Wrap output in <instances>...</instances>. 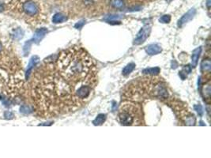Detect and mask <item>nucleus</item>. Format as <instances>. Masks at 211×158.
I'll list each match as a JSON object with an SVG mask.
<instances>
[{
    "label": "nucleus",
    "mask_w": 211,
    "mask_h": 158,
    "mask_svg": "<svg viewBox=\"0 0 211 158\" xmlns=\"http://www.w3.org/2000/svg\"><path fill=\"white\" fill-rule=\"evenodd\" d=\"M55 70L82 87L94 88L97 82V68L93 58L80 47H71L59 55Z\"/></svg>",
    "instance_id": "f257e3e1"
},
{
    "label": "nucleus",
    "mask_w": 211,
    "mask_h": 158,
    "mask_svg": "<svg viewBox=\"0 0 211 158\" xmlns=\"http://www.w3.org/2000/svg\"><path fill=\"white\" fill-rule=\"evenodd\" d=\"M130 86L135 87L137 92L134 93H137L136 95H141L142 97L157 99H167L168 97L167 88L160 78L146 77L139 78Z\"/></svg>",
    "instance_id": "f03ea898"
},
{
    "label": "nucleus",
    "mask_w": 211,
    "mask_h": 158,
    "mask_svg": "<svg viewBox=\"0 0 211 158\" xmlns=\"http://www.w3.org/2000/svg\"><path fill=\"white\" fill-rule=\"evenodd\" d=\"M119 119L123 126H139L143 123V114L140 104L133 102L123 104L119 112Z\"/></svg>",
    "instance_id": "7ed1b4c3"
},
{
    "label": "nucleus",
    "mask_w": 211,
    "mask_h": 158,
    "mask_svg": "<svg viewBox=\"0 0 211 158\" xmlns=\"http://www.w3.org/2000/svg\"><path fill=\"white\" fill-rule=\"evenodd\" d=\"M174 109L176 112L179 113V118H180L186 125L194 126L195 123V118L193 114L189 112L187 110H185V108H180V105L176 107Z\"/></svg>",
    "instance_id": "20e7f679"
},
{
    "label": "nucleus",
    "mask_w": 211,
    "mask_h": 158,
    "mask_svg": "<svg viewBox=\"0 0 211 158\" xmlns=\"http://www.w3.org/2000/svg\"><path fill=\"white\" fill-rule=\"evenodd\" d=\"M23 10L25 13L29 16H36L39 12V8L37 3H35L33 1H27L23 4Z\"/></svg>",
    "instance_id": "39448f33"
},
{
    "label": "nucleus",
    "mask_w": 211,
    "mask_h": 158,
    "mask_svg": "<svg viewBox=\"0 0 211 158\" xmlns=\"http://www.w3.org/2000/svg\"><path fill=\"white\" fill-rule=\"evenodd\" d=\"M150 31H151V27L150 26H146V27L142 28L140 32L138 33L137 35V37L135 38L134 41V44L135 45H138L142 44L143 42H145V40H146L149 35L150 33Z\"/></svg>",
    "instance_id": "423d86ee"
},
{
    "label": "nucleus",
    "mask_w": 211,
    "mask_h": 158,
    "mask_svg": "<svg viewBox=\"0 0 211 158\" xmlns=\"http://www.w3.org/2000/svg\"><path fill=\"white\" fill-rule=\"evenodd\" d=\"M195 13H196V11H195L194 9H191L187 13H186L183 17H181L180 20H179V21H178V26L180 28L183 27L184 25L187 23L189 21H191V19L194 17V16L195 15Z\"/></svg>",
    "instance_id": "0eeeda50"
},
{
    "label": "nucleus",
    "mask_w": 211,
    "mask_h": 158,
    "mask_svg": "<svg viewBox=\"0 0 211 158\" xmlns=\"http://www.w3.org/2000/svg\"><path fill=\"white\" fill-rule=\"evenodd\" d=\"M202 93L203 95L205 101L209 103L210 100V79H208L207 82H206L203 86H202Z\"/></svg>",
    "instance_id": "6e6552de"
},
{
    "label": "nucleus",
    "mask_w": 211,
    "mask_h": 158,
    "mask_svg": "<svg viewBox=\"0 0 211 158\" xmlns=\"http://www.w3.org/2000/svg\"><path fill=\"white\" fill-rule=\"evenodd\" d=\"M47 33H48V29L46 28H41V29H37L35 33L34 37L33 38V41L38 44L44 38V37Z\"/></svg>",
    "instance_id": "1a4fd4ad"
},
{
    "label": "nucleus",
    "mask_w": 211,
    "mask_h": 158,
    "mask_svg": "<svg viewBox=\"0 0 211 158\" xmlns=\"http://www.w3.org/2000/svg\"><path fill=\"white\" fill-rule=\"evenodd\" d=\"M162 51V49L160 48V46L157 44H151L149 45L148 47L146 48V52L148 55H153L159 54Z\"/></svg>",
    "instance_id": "9d476101"
},
{
    "label": "nucleus",
    "mask_w": 211,
    "mask_h": 158,
    "mask_svg": "<svg viewBox=\"0 0 211 158\" xmlns=\"http://www.w3.org/2000/svg\"><path fill=\"white\" fill-rule=\"evenodd\" d=\"M39 62V57L38 56H33L32 57V58L30 59V62L29 63V66H28L27 70H26V73H25V78H29V77L30 75L31 72H32V70L33 69L35 66L37 65V63Z\"/></svg>",
    "instance_id": "9b49d317"
},
{
    "label": "nucleus",
    "mask_w": 211,
    "mask_h": 158,
    "mask_svg": "<svg viewBox=\"0 0 211 158\" xmlns=\"http://www.w3.org/2000/svg\"><path fill=\"white\" fill-rule=\"evenodd\" d=\"M201 52V48H198L193 51V53H192V55H191V64H192L193 67H195L197 66L198 61V58H199Z\"/></svg>",
    "instance_id": "f8f14e48"
},
{
    "label": "nucleus",
    "mask_w": 211,
    "mask_h": 158,
    "mask_svg": "<svg viewBox=\"0 0 211 158\" xmlns=\"http://www.w3.org/2000/svg\"><path fill=\"white\" fill-rule=\"evenodd\" d=\"M109 4L112 8L116 10H122L125 7V3L123 0H110Z\"/></svg>",
    "instance_id": "ddd939ff"
},
{
    "label": "nucleus",
    "mask_w": 211,
    "mask_h": 158,
    "mask_svg": "<svg viewBox=\"0 0 211 158\" xmlns=\"http://www.w3.org/2000/svg\"><path fill=\"white\" fill-rule=\"evenodd\" d=\"M67 17L65 16L64 14H61V13H57L55 14L52 17V22L55 24H58V23H63L64 21H67Z\"/></svg>",
    "instance_id": "4468645a"
},
{
    "label": "nucleus",
    "mask_w": 211,
    "mask_h": 158,
    "mask_svg": "<svg viewBox=\"0 0 211 158\" xmlns=\"http://www.w3.org/2000/svg\"><path fill=\"white\" fill-rule=\"evenodd\" d=\"M211 63L210 58H204L201 65V70L203 73H210V72Z\"/></svg>",
    "instance_id": "2eb2a0df"
},
{
    "label": "nucleus",
    "mask_w": 211,
    "mask_h": 158,
    "mask_svg": "<svg viewBox=\"0 0 211 158\" xmlns=\"http://www.w3.org/2000/svg\"><path fill=\"white\" fill-rule=\"evenodd\" d=\"M106 119V116L105 114H99L94 120L93 121V123L94 126H100L102 125Z\"/></svg>",
    "instance_id": "dca6fc26"
},
{
    "label": "nucleus",
    "mask_w": 211,
    "mask_h": 158,
    "mask_svg": "<svg viewBox=\"0 0 211 158\" xmlns=\"http://www.w3.org/2000/svg\"><path fill=\"white\" fill-rule=\"evenodd\" d=\"M135 67V64L134 62H130L128 65H126L124 68H123V71H122V74L124 76H127L129 75L130 73L132 72L134 70V69Z\"/></svg>",
    "instance_id": "f3484780"
},
{
    "label": "nucleus",
    "mask_w": 211,
    "mask_h": 158,
    "mask_svg": "<svg viewBox=\"0 0 211 158\" xmlns=\"http://www.w3.org/2000/svg\"><path fill=\"white\" fill-rule=\"evenodd\" d=\"M160 70L159 67H153V68H147L145 69L142 71L143 74H152V75H154V74H158L160 73Z\"/></svg>",
    "instance_id": "a211bd4d"
},
{
    "label": "nucleus",
    "mask_w": 211,
    "mask_h": 158,
    "mask_svg": "<svg viewBox=\"0 0 211 158\" xmlns=\"http://www.w3.org/2000/svg\"><path fill=\"white\" fill-rule=\"evenodd\" d=\"M159 21L161 23H169L171 21L170 15H164L159 19Z\"/></svg>",
    "instance_id": "6ab92c4d"
},
{
    "label": "nucleus",
    "mask_w": 211,
    "mask_h": 158,
    "mask_svg": "<svg viewBox=\"0 0 211 158\" xmlns=\"http://www.w3.org/2000/svg\"><path fill=\"white\" fill-rule=\"evenodd\" d=\"M21 112L23 113H29L31 112V108L28 106H22L21 108Z\"/></svg>",
    "instance_id": "aec40b11"
},
{
    "label": "nucleus",
    "mask_w": 211,
    "mask_h": 158,
    "mask_svg": "<svg viewBox=\"0 0 211 158\" xmlns=\"http://www.w3.org/2000/svg\"><path fill=\"white\" fill-rule=\"evenodd\" d=\"M194 109H195V111H197V112L199 114L200 116L202 115V112H202V107L201 105H195V106H194Z\"/></svg>",
    "instance_id": "412c9836"
},
{
    "label": "nucleus",
    "mask_w": 211,
    "mask_h": 158,
    "mask_svg": "<svg viewBox=\"0 0 211 158\" xmlns=\"http://www.w3.org/2000/svg\"><path fill=\"white\" fill-rule=\"evenodd\" d=\"M85 24V21H81L78 22L77 24L75 25V28L76 29H81L83 26V25Z\"/></svg>",
    "instance_id": "4be33fe9"
},
{
    "label": "nucleus",
    "mask_w": 211,
    "mask_h": 158,
    "mask_svg": "<svg viewBox=\"0 0 211 158\" xmlns=\"http://www.w3.org/2000/svg\"><path fill=\"white\" fill-rule=\"evenodd\" d=\"M210 4H211V0H207V3H206V7L208 9L210 8Z\"/></svg>",
    "instance_id": "5701e85b"
},
{
    "label": "nucleus",
    "mask_w": 211,
    "mask_h": 158,
    "mask_svg": "<svg viewBox=\"0 0 211 158\" xmlns=\"http://www.w3.org/2000/svg\"><path fill=\"white\" fill-rule=\"evenodd\" d=\"M6 116H7V118H11V117H13V114L10 113V112H7L6 113Z\"/></svg>",
    "instance_id": "b1692460"
},
{
    "label": "nucleus",
    "mask_w": 211,
    "mask_h": 158,
    "mask_svg": "<svg viewBox=\"0 0 211 158\" xmlns=\"http://www.w3.org/2000/svg\"><path fill=\"white\" fill-rule=\"evenodd\" d=\"M2 51V44H1V43H0V52Z\"/></svg>",
    "instance_id": "393cba45"
},
{
    "label": "nucleus",
    "mask_w": 211,
    "mask_h": 158,
    "mask_svg": "<svg viewBox=\"0 0 211 158\" xmlns=\"http://www.w3.org/2000/svg\"><path fill=\"white\" fill-rule=\"evenodd\" d=\"M2 9H3V7H2V4L0 3V11H1Z\"/></svg>",
    "instance_id": "a878e982"
}]
</instances>
